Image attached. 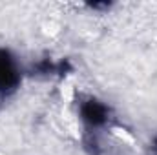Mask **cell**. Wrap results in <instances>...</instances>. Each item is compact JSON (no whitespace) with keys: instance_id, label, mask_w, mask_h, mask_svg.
<instances>
[{"instance_id":"obj_3","label":"cell","mask_w":157,"mask_h":155,"mask_svg":"<svg viewBox=\"0 0 157 155\" xmlns=\"http://www.w3.org/2000/svg\"><path fill=\"white\" fill-rule=\"evenodd\" d=\"M150 153H152V155H157V135L154 137V141H152V146H150Z\"/></svg>"},{"instance_id":"obj_2","label":"cell","mask_w":157,"mask_h":155,"mask_svg":"<svg viewBox=\"0 0 157 155\" xmlns=\"http://www.w3.org/2000/svg\"><path fill=\"white\" fill-rule=\"evenodd\" d=\"M80 119L90 128H99L108 120V108L95 99H88L80 104Z\"/></svg>"},{"instance_id":"obj_1","label":"cell","mask_w":157,"mask_h":155,"mask_svg":"<svg viewBox=\"0 0 157 155\" xmlns=\"http://www.w3.org/2000/svg\"><path fill=\"white\" fill-rule=\"evenodd\" d=\"M18 82H20V71L15 59L6 49H0V91L9 93L18 86Z\"/></svg>"}]
</instances>
